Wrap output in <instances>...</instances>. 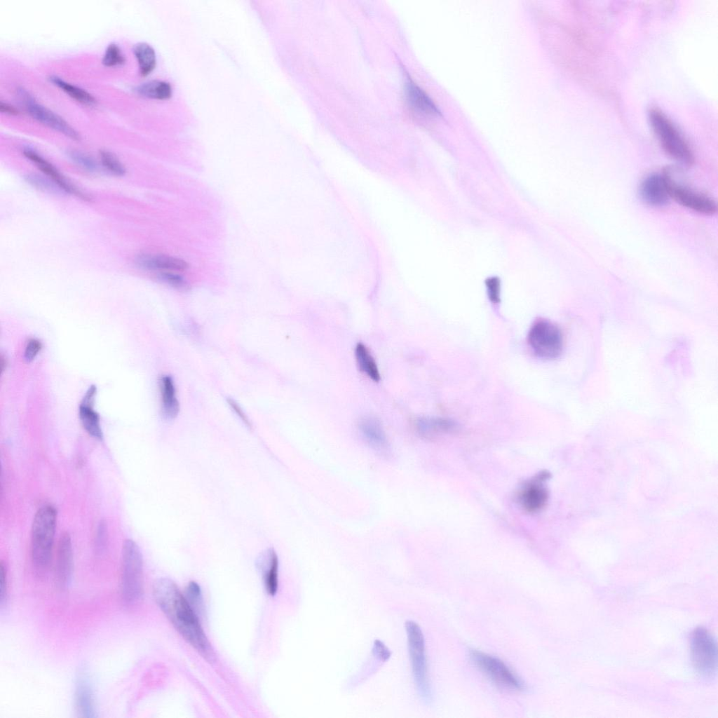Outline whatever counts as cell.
Masks as SVG:
<instances>
[{
	"mask_svg": "<svg viewBox=\"0 0 718 718\" xmlns=\"http://www.w3.org/2000/svg\"><path fill=\"white\" fill-rule=\"evenodd\" d=\"M153 596L180 635L203 657L212 661L213 649L198 617L175 583L167 578L156 580L153 585Z\"/></svg>",
	"mask_w": 718,
	"mask_h": 718,
	"instance_id": "obj_1",
	"label": "cell"
},
{
	"mask_svg": "<svg viewBox=\"0 0 718 718\" xmlns=\"http://www.w3.org/2000/svg\"><path fill=\"white\" fill-rule=\"evenodd\" d=\"M57 521V511L44 506L36 513L31 530V557L35 571L40 575L48 570L52 560Z\"/></svg>",
	"mask_w": 718,
	"mask_h": 718,
	"instance_id": "obj_2",
	"label": "cell"
},
{
	"mask_svg": "<svg viewBox=\"0 0 718 718\" xmlns=\"http://www.w3.org/2000/svg\"><path fill=\"white\" fill-rule=\"evenodd\" d=\"M120 590L126 605L138 603L144 595L143 559L139 546L131 539L122 548Z\"/></svg>",
	"mask_w": 718,
	"mask_h": 718,
	"instance_id": "obj_3",
	"label": "cell"
},
{
	"mask_svg": "<svg viewBox=\"0 0 718 718\" xmlns=\"http://www.w3.org/2000/svg\"><path fill=\"white\" fill-rule=\"evenodd\" d=\"M649 120L664 151L682 164H693L694 157L691 148L666 115L658 109H651L649 111Z\"/></svg>",
	"mask_w": 718,
	"mask_h": 718,
	"instance_id": "obj_4",
	"label": "cell"
},
{
	"mask_svg": "<svg viewBox=\"0 0 718 718\" xmlns=\"http://www.w3.org/2000/svg\"><path fill=\"white\" fill-rule=\"evenodd\" d=\"M408 649L414 682L421 698L431 700V689L428 677L425 642L420 626L413 621L405 622Z\"/></svg>",
	"mask_w": 718,
	"mask_h": 718,
	"instance_id": "obj_5",
	"label": "cell"
},
{
	"mask_svg": "<svg viewBox=\"0 0 718 718\" xmlns=\"http://www.w3.org/2000/svg\"><path fill=\"white\" fill-rule=\"evenodd\" d=\"M528 343L539 358L552 360L557 358L563 348V336L560 329L545 319L534 322L528 333Z\"/></svg>",
	"mask_w": 718,
	"mask_h": 718,
	"instance_id": "obj_6",
	"label": "cell"
},
{
	"mask_svg": "<svg viewBox=\"0 0 718 718\" xmlns=\"http://www.w3.org/2000/svg\"><path fill=\"white\" fill-rule=\"evenodd\" d=\"M470 658L486 677L499 687L510 691H522L525 685L521 679L500 659L471 649Z\"/></svg>",
	"mask_w": 718,
	"mask_h": 718,
	"instance_id": "obj_7",
	"label": "cell"
},
{
	"mask_svg": "<svg viewBox=\"0 0 718 718\" xmlns=\"http://www.w3.org/2000/svg\"><path fill=\"white\" fill-rule=\"evenodd\" d=\"M691 661L696 671L704 677H713L717 670V646L705 628H696L691 641Z\"/></svg>",
	"mask_w": 718,
	"mask_h": 718,
	"instance_id": "obj_8",
	"label": "cell"
},
{
	"mask_svg": "<svg viewBox=\"0 0 718 718\" xmlns=\"http://www.w3.org/2000/svg\"><path fill=\"white\" fill-rule=\"evenodd\" d=\"M663 173L666 180L670 198L674 199L681 205L700 214L712 215L717 212V203L712 198L677 182L672 177L669 169L667 168Z\"/></svg>",
	"mask_w": 718,
	"mask_h": 718,
	"instance_id": "obj_9",
	"label": "cell"
},
{
	"mask_svg": "<svg viewBox=\"0 0 718 718\" xmlns=\"http://www.w3.org/2000/svg\"><path fill=\"white\" fill-rule=\"evenodd\" d=\"M29 114L37 121L57 130L74 140H80V134L60 116L38 103L25 89H18Z\"/></svg>",
	"mask_w": 718,
	"mask_h": 718,
	"instance_id": "obj_10",
	"label": "cell"
},
{
	"mask_svg": "<svg viewBox=\"0 0 718 718\" xmlns=\"http://www.w3.org/2000/svg\"><path fill=\"white\" fill-rule=\"evenodd\" d=\"M74 701L78 716L86 718L96 717L92 682L89 672L84 665L79 667L76 674Z\"/></svg>",
	"mask_w": 718,
	"mask_h": 718,
	"instance_id": "obj_11",
	"label": "cell"
},
{
	"mask_svg": "<svg viewBox=\"0 0 718 718\" xmlns=\"http://www.w3.org/2000/svg\"><path fill=\"white\" fill-rule=\"evenodd\" d=\"M548 476V473L541 472L523 486L518 497L521 506L526 511L536 513L546 506L548 493L543 484Z\"/></svg>",
	"mask_w": 718,
	"mask_h": 718,
	"instance_id": "obj_12",
	"label": "cell"
},
{
	"mask_svg": "<svg viewBox=\"0 0 718 718\" xmlns=\"http://www.w3.org/2000/svg\"><path fill=\"white\" fill-rule=\"evenodd\" d=\"M23 155L34 163L41 172L53 181L63 191L74 195L83 201H90V197L65 178L55 167L47 161L35 151L26 148Z\"/></svg>",
	"mask_w": 718,
	"mask_h": 718,
	"instance_id": "obj_13",
	"label": "cell"
},
{
	"mask_svg": "<svg viewBox=\"0 0 718 718\" xmlns=\"http://www.w3.org/2000/svg\"><path fill=\"white\" fill-rule=\"evenodd\" d=\"M639 195L642 200L650 206L666 205L670 198L663 173L651 174L644 178L639 187Z\"/></svg>",
	"mask_w": 718,
	"mask_h": 718,
	"instance_id": "obj_14",
	"label": "cell"
},
{
	"mask_svg": "<svg viewBox=\"0 0 718 718\" xmlns=\"http://www.w3.org/2000/svg\"><path fill=\"white\" fill-rule=\"evenodd\" d=\"M55 571L57 585L61 589L68 588L72 577L73 553L71 538L67 533L61 535L58 543Z\"/></svg>",
	"mask_w": 718,
	"mask_h": 718,
	"instance_id": "obj_15",
	"label": "cell"
},
{
	"mask_svg": "<svg viewBox=\"0 0 718 718\" xmlns=\"http://www.w3.org/2000/svg\"><path fill=\"white\" fill-rule=\"evenodd\" d=\"M135 262L142 269L159 273L184 271L189 268V264L182 259L159 254L140 255Z\"/></svg>",
	"mask_w": 718,
	"mask_h": 718,
	"instance_id": "obj_16",
	"label": "cell"
},
{
	"mask_svg": "<svg viewBox=\"0 0 718 718\" xmlns=\"http://www.w3.org/2000/svg\"><path fill=\"white\" fill-rule=\"evenodd\" d=\"M256 567L262 576L266 592L273 596L278 588V557L273 548L260 553L256 560Z\"/></svg>",
	"mask_w": 718,
	"mask_h": 718,
	"instance_id": "obj_17",
	"label": "cell"
},
{
	"mask_svg": "<svg viewBox=\"0 0 718 718\" xmlns=\"http://www.w3.org/2000/svg\"><path fill=\"white\" fill-rule=\"evenodd\" d=\"M96 387L91 386L80 404L79 418L88 433L92 437L101 440L103 438V433L100 426V416L93 408Z\"/></svg>",
	"mask_w": 718,
	"mask_h": 718,
	"instance_id": "obj_18",
	"label": "cell"
},
{
	"mask_svg": "<svg viewBox=\"0 0 718 718\" xmlns=\"http://www.w3.org/2000/svg\"><path fill=\"white\" fill-rule=\"evenodd\" d=\"M415 428L422 437L431 438L442 434L453 433L458 428L454 421L441 417L425 416L415 421Z\"/></svg>",
	"mask_w": 718,
	"mask_h": 718,
	"instance_id": "obj_19",
	"label": "cell"
},
{
	"mask_svg": "<svg viewBox=\"0 0 718 718\" xmlns=\"http://www.w3.org/2000/svg\"><path fill=\"white\" fill-rule=\"evenodd\" d=\"M359 431L365 441L374 449L386 451L388 442L381 423L374 417L365 416L359 421Z\"/></svg>",
	"mask_w": 718,
	"mask_h": 718,
	"instance_id": "obj_20",
	"label": "cell"
},
{
	"mask_svg": "<svg viewBox=\"0 0 718 718\" xmlns=\"http://www.w3.org/2000/svg\"><path fill=\"white\" fill-rule=\"evenodd\" d=\"M161 395L162 412L166 419H175L180 411V404L176 396V390L172 378L163 375L159 379Z\"/></svg>",
	"mask_w": 718,
	"mask_h": 718,
	"instance_id": "obj_21",
	"label": "cell"
},
{
	"mask_svg": "<svg viewBox=\"0 0 718 718\" xmlns=\"http://www.w3.org/2000/svg\"><path fill=\"white\" fill-rule=\"evenodd\" d=\"M406 95L410 105L418 112L428 115H441L431 97L413 82L407 85Z\"/></svg>",
	"mask_w": 718,
	"mask_h": 718,
	"instance_id": "obj_22",
	"label": "cell"
},
{
	"mask_svg": "<svg viewBox=\"0 0 718 718\" xmlns=\"http://www.w3.org/2000/svg\"><path fill=\"white\" fill-rule=\"evenodd\" d=\"M133 52L137 61L139 72L142 76H147L155 69L156 57L154 49L145 42L134 45Z\"/></svg>",
	"mask_w": 718,
	"mask_h": 718,
	"instance_id": "obj_23",
	"label": "cell"
},
{
	"mask_svg": "<svg viewBox=\"0 0 718 718\" xmlns=\"http://www.w3.org/2000/svg\"><path fill=\"white\" fill-rule=\"evenodd\" d=\"M139 95L159 100L170 99L172 94L170 84L166 81L152 80L143 83L134 89Z\"/></svg>",
	"mask_w": 718,
	"mask_h": 718,
	"instance_id": "obj_24",
	"label": "cell"
},
{
	"mask_svg": "<svg viewBox=\"0 0 718 718\" xmlns=\"http://www.w3.org/2000/svg\"><path fill=\"white\" fill-rule=\"evenodd\" d=\"M48 79L55 86L58 87L78 102L88 107L96 105V99L86 90L67 82L55 75L50 76Z\"/></svg>",
	"mask_w": 718,
	"mask_h": 718,
	"instance_id": "obj_25",
	"label": "cell"
},
{
	"mask_svg": "<svg viewBox=\"0 0 718 718\" xmlns=\"http://www.w3.org/2000/svg\"><path fill=\"white\" fill-rule=\"evenodd\" d=\"M355 356L360 370L372 381H379L380 374L376 361L363 343L357 344L355 348Z\"/></svg>",
	"mask_w": 718,
	"mask_h": 718,
	"instance_id": "obj_26",
	"label": "cell"
},
{
	"mask_svg": "<svg viewBox=\"0 0 718 718\" xmlns=\"http://www.w3.org/2000/svg\"><path fill=\"white\" fill-rule=\"evenodd\" d=\"M100 158L104 168L116 176H123L126 172L124 165L112 152L107 150L100 151Z\"/></svg>",
	"mask_w": 718,
	"mask_h": 718,
	"instance_id": "obj_27",
	"label": "cell"
},
{
	"mask_svg": "<svg viewBox=\"0 0 718 718\" xmlns=\"http://www.w3.org/2000/svg\"><path fill=\"white\" fill-rule=\"evenodd\" d=\"M102 62L106 67H118L125 64L126 57L120 47L116 43H111L107 47Z\"/></svg>",
	"mask_w": 718,
	"mask_h": 718,
	"instance_id": "obj_28",
	"label": "cell"
},
{
	"mask_svg": "<svg viewBox=\"0 0 718 718\" xmlns=\"http://www.w3.org/2000/svg\"><path fill=\"white\" fill-rule=\"evenodd\" d=\"M157 278L161 281L180 290H187L190 287L187 280L176 272H160Z\"/></svg>",
	"mask_w": 718,
	"mask_h": 718,
	"instance_id": "obj_29",
	"label": "cell"
},
{
	"mask_svg": "<svg viewBox=\"0 0 718 718\" xmlns=\"http://www.w3.org/2000/svg\"><path fill=\"white\" fill-rule=\"evenodd\" d=\"M25 179L33 187L46 192H57L60 189L50 178H45L38 175L31 174L27 175Z\"/></svg>",
	"mask_w": 718,
	"mask_h": 718,
	"instance_id": "obj_30",
	"label": "cell"
},
{
	"mask_svg": "<svg viewBox=\"0 0 718 718\" xmlns=\"http://www.w3.org/2000/svg\"><path fill=\"white\" fill-rule=\"evenodd\" d=\"M68 156L73 162L85 170L88 171L97 170V166L93 158L83 152L71 150L68 152Z\"/></svg>",
	"mask_w": 718,
	"mask_h": 718,
	"instance_id": "obj_31",
	"label": "cell"
},
{
	"mask_svg": "<svg viewBox=\"0 0 718 718\" xmlns=\"http://www.w3.org/2000/svg\"><path fill=\"white\" fill-rule=\"evenodd\" d=\"M186 598L195 611L196 609L200 611L203 607V598L200 586L196 582L191 581L186 588Z\"/></svg>",
	"mask_w": 718,
	"mask_h": 718,
	"instance_id": "obj_32",
	"label": "cell"
},
{
	"mask_svg": "<svg viewBox=\"0 0 718 718\" xmlns=\"http://www.w3.org/2000/svg\"><path fill=\"white\" fill-rule=\"evenodd\" d=\"M41 343L39 340L36 339L29 340L25 349V359L27 362L32 361L41 349Z\"/></svg>",
	"mask_w": 718,
	"mask_h": 718,
	"instance_id": "obj_33",
	"label": "cell"
},
{
	"mask_svg": "<svg viewBox=\"0 0 718 718\" xmlns=\"http://www.w3.org/2000/svg\"><path fill=\"white\" fill-rule=\"evenodd\" d=\"M1 579H0V605L1 607L5 604L7 598L8 578L6 568L3 562L1 563Z\"/></svg>",
	"mask_w": 718,
	"mask_h": 718,
	"instance_id": "obj_34",
	"label": "cell"
},
{
	"mask_svg": "<svg viewBox=\"0 0 718 718\" xmlns=\"http://www.w3.org/2000/svg\"><path fill=\"white\" fill-rule=\"evenodd\" d=\"M488 295L491 302L497 304L500 301V285L497 278H490L487 282Z\"/></svg>",
	"mask_w": 718,
	"mask_h": 718,
	"instance_id": "obj_35",
	"label": "cell"
},
{
	"mask_svg": "<svg viewBox=\"0 0 718 718\" xmlns=\"http://www.w3.org/2000/svg\"><path fill=\"white\" fill-rule=\"evenodd\" d=\"M227 402L230 407H231V409L240 417V419L244 422V424L248 427L251 428V424L248 418L243 412V409L241 408L239 405H238V403L232 399H228Z\"/></svg>",
	"mask_w": 718,
	"mask_h": 718,
	"instance_id": "obj_36",
	"label": "cell"
},
{
	"mask_svg": "<svg viewBox=\"0 0 718 718\" xmlns=\"http://www.w3.org/2000/svg\"><path fill=\"white\" fill-rule=\"evenodd\" d=\"M373 652L377 656V657H380L384 660L388 658L391 655L388 649L379 640H376L374 642Z\"/></svg>",
	"mask_w": 718,
	"mask_h": 718,
	"instance_id": "obj_37",
	"label": "cell"
},
{
	"mask_svg": "<svg viewBox=\"0 0 718 718\" xmlns=\"http://www.w3.org/2000/svg\"><path fill=\"white\" fill-rule=\"evenodd\" d=\"M0 111L3 114L16 116L20 114L19 110L14 106L1 101L0 102Z\"/></svg>",
	"mask_w": 718,
	"mask_h": 718,
	"instance_id": "obj_38",
	"label": "cell"
}]
</instances>
